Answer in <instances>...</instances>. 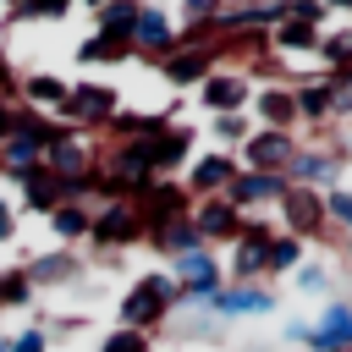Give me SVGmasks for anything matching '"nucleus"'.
<instances>
[{
	"label": "nucleus",
	"mask_w": 352,
	"mask_h": 352,
	"mask_svg": "<svg viewBox=\"0 0 352 352\" xmlns=\"http://www.w3.org/2000/svg\"><path fill=\"white\" fill-rule=\"evenodd\" d=\"M192 154H198V126H192V121H170V126L148 143L154 182H182V170L192 165Z\"/></svg>",
	"instance_id": "nucleus-10"
},
{
	"label": "nucleus",
	"mask_w": 352,
	"mask_h": 352,
	"mask_svg": "<svg viewBox=\"0 0 352 352\" xmlns=\"http://www.w3.org/2000/svg\"><path fill=\"white\" fill-rule=\"evenodd\" d=\"M341 253H346V264H352V236H346V242H341Z\"/></svg>",
	"instance_id": "nucleus-38"
},
{
	"label": "nucleus",
	"mask_w": 352,
	"mask_h": 352,
	"mask_svg": "<svg viewBox=\"0 0 352 352\" xmlns=\"http://www.w3.org/2000/svg\"><path fill=\"white\" fill-rule=\"evenodd\" d=\"M253 126H270V132H297V99H292V82H253V104H248Z\"/></svg>",
	"instance_id": "nucleus-16"
},
{
	"label": "nucleus",
	"mask_w": 352,
	"mask_h": 352,
	"mask_svg": "<svg viewBox=\"0 0 352 352\" xmlns=\"http://www.w3.org/2000/svg\"><path fill=\"white\" fill-rule=\"evenodd\" d=\"M132 204H138V214H143V236L160 231V226H170V220H187V214H192V198H187L182 182H154V187H143Z\"/></svg>",
	"instance_id": "nucleus-15"
},
{
	"label": "nucleus",
	"mask_w": 352,
	"mask_h": 352,
	"mask_svg": "<svg viewBox=\"0 0 352 352\" xmlns=\"http://www.w3.org/2000/svg\"><path fill=\"white\" fill-rule=\"evenodd\" d=\"M121 60H132V50H126V44H110V38H99V33H88V38L77 44V66H121Z\"/></svg>",
	"instance_id": "nucleus-28"
},
{
	"label": "nucleus",
	"mask_w": 352,
	"mask_h": 352,
	"mask_svg": "<svg viewBox=\"0 0 352 352\" xmlns=\"http://www.w3.org/2000/svg\"><path fill=\"white\" fill-rule=\"evenodd\" d=\"M275 308H280L275 286H220L204 314H209L214 324H231V319H264V314H275Z\"/></svg>",
	"instance_id": "nucleus-13"
},
{
	"label": "nucleus",
	"mask_w": 352,
	"mask_h": 352,
	"mask_svg": "<svg viewBox=\"0 0 352 352\" xmlns=\"http://www.w3.org/2000/svg\"><path fill=\"white\" fill-rule=\"evenodd\" d=\"M346 154H352V126H346Z\"/></svg>",
	"instance_id": "nucleus-40"
},
{
	"label": "nucleus",
	"mask_w": 352,
	"mask_h": 352,
	"mask_svg": "<svg viewBox=\"0 0 352 352\" xmlns=\"http://www.w3.org/2000/svg\"><path fill=\"white\" fill-rule=\"evenodd\" d=\"M165 270H170V280L182 286V308H187V302L209 308V297L226 286V264H220V253H214V248H192V253L170 258Z\"/></svg>",
	"instance_id": "nucleus-8"
},
{
	"label": "nucleus",
	"mask_w": 352,
	"mask_h": 352,
	"mask_svg": "<svg viewBox=\"0 0 352 352\" xmlns=\"http://www.w3.org/2000/svg\"><path fill=\"white\" fill-rule=\"evenodd\" d=\"M182 44V28H176V16L165 11V6H138V28H132V55H143V60H165L170 50Z\"/></svg>",
	"instance_id": "nucleus-14"
},
{
	"label": "nucleus",
	"mask_w": 352,
	"mask_h": 352,
	"mask_svg": "<svg viewBox=\"0 0 352 352\" xmlns=\"http://www.w3.org/2000/svg\"><path fill=\"white\" fill-rule=\"evenodd\" d=\"M286 16L292 22H308V28H324L330 22V6L324 0H286Z\"/></svg>",
	"instance_id": "nucleus-34"
},
{
	"label": "nucleus",
	"mask_w": 352,
	"mask_h": 352,
	"mask_svg": "<svg viewBox=\"0 0 352 352\" xmlns=\"http://www.w3.org/2000/svg\"><path fill=\"white\" fill-rule=\"evenodd\" d=\"M11 121H16V104H11V99H0V143L11 138Z\"/></svg>",
	"instance_id": "nucleus-37"
},
{
	"label": "nucleus",
	"mask_w": 352,
	"mask_h": 352,
	"mask_svg": "<svg viewBox=\"0 0 352 352\" xmlns=\"http://www.w3.org/2000/svg\"><path fill=\"white\" fill-rule=\"evenodd\" d=\"M143 242V214L132 198H110V204H94V226H88V248L99 258H116L126 248Z\"/></svg>",
	"instance_id": "nucleus-5"
},
{
	"label": "nucleus",
	"mask_w": 352,
	"mask_h": 352,
	"mask_svg": "<svg viewBox=\"0 0 352 352\" xmlns=\"http://www.w3.org/2000/svg\"><path fill=\"white\" fill-rule=\"evenodd\" d=\"M236 170H242V165H236L231 148H204V154H192V165L182 170V187H187L192 204H198V198H226V187H231Z\"/></svg>",
	"instance_id": "nucleus-12"
},
{
	"label": "nucleus",
	"mask_w": 352,
	"mask_h": 352,
	"mask_svg": "<svg viewBox=\"0 0 352 352\" xmlns=\"http://www.w3.org/2000/svg\"><path fill=\"white\" fill-rule=\"evenodd\" d=\"M324 214H330V231L341 226V231L352 236V187H330V192H324Z\"/></svg>",
	"instance_id": "nucleus-33"
},
{
	"label": "nucleus",
	"mask_w": 352,
	"mask_h": 352,
	"mask_svg": "<svg viewBox=\"0 0 352 352\" xmlns=\"http://www.w3.org/2000/svg\"><path fill=\"white\" fill-rule=\"evenodd\" d=\"M319 77H324V94H330V126L352 121V66L346 72H319Z\"/></svg>",
	"instance_id": "nucleus-30"
},
{
	"label": "nucleus",
	"mask_w": 352,
	"mask_h": 352,
	"mask_svg": "<svg viewBox=\"0 0 352 352\" xmlns=\"http://www.w3.org/2000/svg\"><path fill=\"white\" fill-rule=\"evenodd\" d=\"M132 28H138V0H104V6H94V33L99 38L132 50Z\"/></svg>",
	"instance_id": "nucleus-23"
},
{
	"label": "nucleus",
	"mask_w": 352,
	"mask_h": 352,
	"mask_svg": "<svg viewBox=\"0 0 352 352\" xmlns=\"http://www.w3.org/2000/svg\"><path fill=\"white\" fill-rule=\"evenodd\" d=\"M270 242H275V220L248 214L242 236L226 248V286H270Z\"/></svg>",
	"instance_id": "nucleus-2"
},
{
	"label": "nucleus",
	"mask_w": 352,
	"mask_h": 352,
	"mask_svg": "<svg viewBox=\"0 0 352 352\" xmlns=\"http://www.w3.org/2000/svg\"><path fill=\"white\" fill-rule=\"evenodd\" d=\"M314 60H319L324 72H346V66H352V28H330V33L319 38Z\"/></svg>",
	"instance_id": "nucleus-27"
},
{
	"label": "nucleus",
	"mask_w": 352,
	"mask_h": 352,
	"mask_svg": "<svg viewBox=\"0 0 352 352\" xmlns=\"http://www.w3.org/2000/svg\"><path fill=\"white\" fill-rule=\"evenodd\" d=\"M280 192H286V176H264V170H236V176H231V187H226V198H231L242 214L275 209V204H280Z\"/></svg>",
	"instance_id": "nucleus-19"
},
{
	"label": "nucleus",
	"mask_w": 352,
	"mask_h": 352,
	"mask_svg": "<svg viewBox=\"0 0 352 352\" xmlns=\"http://www.w3.org/2000/svg\"><path fill=\"white\" fill-rule=\"evenodd\" d=\"M209 132L220 138V148L236 154V148L253 138V116H248V110H236V116H209Z\"/></svg>",
	"instance_id": "nucleus-29"
},
{
	"label": "nucleus",
	"mask_w": 352,
	"mask_h": 352,
	"mask_svg": "<svg viewBox=\"0 0 352 352\" xmlns=\"http://www.w3.org/2000/svg\"><path fill=\"white\" fill-rule=\"evenodd\" d=\"M22 270L33 275V286H72V280H82V258H77L72 248H50V253H33Z\"/></svg>",
	"instance_id": "nucleus-21"
},
{
	"label": "nucleus",
	"mask_w": 352,
	"mask_h": 352,
	"mask_svg": "<svg viewBox=\"0 0 352 352\" xmlns=\"http://www.w3.org/2000/svg\"><path fill=\"white\" fill-rule=\"evenodd\" d=\"M11 242H16V198L0 192V248H11Z\"/></svg>",
	"instance_id": "nucleus-36"
},
{
	"label": "nucleus",
	"mask_w": 352,
	"mask_h": 352,
	"mask_svg": "<svg viewBox=\"0 0 352 352\" xmlns=\"http://www.w3.org/2000/svg\"><path fill=\"white\" fill-rule=\"evenodd\" d=\"M33 297H38L33 275L22 264H0V314L6 308H33Z\"/></svg>",
	"instance_id": "nucleus-26"
},
{
	"label": "nucleus",
	"mask_w": 352,
	"mask_h": 352,
	"mask_svg": "<svg viewBox=\"0 0 352 352\" xmlns=\"http://www.w3.org/2000/svg\"><path fill=\"white\" fill-rule=\"evenodd\" d=\"M253 104V72H236V66H220L198 82V110L204 116H236Z\"/></svg>",
	"instance_id": "nucleus-9"
},
{
	"label": "nucleus",
	"mask_w": 352,
	"mask_h": 352,
	"mask_svg": "<svg viewBox=\"0 0 352 352\" xmlns=\"http://www.w3.org/2000/svg\"><path fill=\"white\" fill-rule=\"evenodd\" d=\"M99 352H154V336H138V330H104L99 336Z\"/></svg>",
	"instance_id": "nucleus-31"
},
{
	"label": "nucleus",
	"mask_w": 352,
	"mask_h": 352,
	"mask_svg": "<svg viewBox=\"0 0 352 352\" xmlns=\"http://www.w3.org/2000/svg\"><path fill=\"white\" fill-rule=\"evenodd\" d=\"M226 66V55H220V38L214 33H198V38H187L182 33V44L160 60V77L170 82V88H198L209 72H220Z\"/></svg>",
	"instance_id": "nucleus-6"
},
{
	"label": "nucleus",
	"mask_w": 352,
	"mask_h": 352,
	"mask_svg": "<svg viewBox=\"0 0 352 352\" xmlns=\"http://www.w3.org/2000/svg\"><path fill=\"white\" fill-rule=\"evenodd\" d=\"M275 214L286 220V226H280L286 236H297V242H330V214H324V192H314V187H297V182H286V192H280Z\"/></svg>",
	"instance_id": "nucleus-7"
},
{
	"label": "nucleus",
	"mask_w": 352,
	"mask_h": 352,
	"mask_svg": "<svg viewBox=\"0 0 352 352\" xmlns=\"http://www.w3.org/2000/svg\"><path fill=\"white\" fill-rule=\"evenodd\" d=\"M0 352H11V336H0Z\"/></svg>",
	"instance_id": "nucleus-39"
},
{
	"label": "nucleus",
	"mask_w": 352,
	"mask_h": 352,
	"mask_svg": "<svg viewBox=\"0 0 352 352\" xmlns=\"http://www.w3.org/2000/svg\"><path fill=\"white\" fill-rule=\"evenodd\" d=\"M292 292H302V297H330V270H324V264H302V270L292 275Z\"/></svg>",
	"instance_id": "nucleus-32"
},
{
	"label": "nucleus",
	"mask_w": 352,
	"mask_h": 352,
	"mask_svg": "<svg viewBox=\"0 0 352 352\" xmlns=\"http://www.w3.org/2000/svg\"><path fill=\"white\" fill-rule=\"evenodd\" d=\"M11 352H50V330L33 319V324H22L16 336H11Z\"/></svg>",
	"instance_id": "nucleus-35"
},
{
	"label": "nucleus",
	"mask_w": 352,
	"mask_h": 352,
	"mask_svg": "<svg viewBox=\"0 0 352 352\" xmlns=\"http://www.w3.org/2000/svg\"><path fill=\"white\" fill-rule=\"evenodd\" d=\"M302 264H308V242H297V236L275 231V242H270V286H275L280 275H297Z\"/></svg>",
	"instance_id": "nucleus-25"
},
{
	"label": "nucleus",
	"mask_w": 352,
	"mask_h": 352,
	"mask_svg": "<svg viewBox=\"0 0 352 352\" xmlns=\"http://www.w3.org/2000/svg\"><path fill=\"white\" fill-rule=\"evenodd\" d=\"M176 314H182V286L170 280V270L138 275V280L121 292V302H116V324H121V330H138V336L165 330Z\"/></svg>",
	"instance_id": "nucleus-1"
},
{
	"label": "nucleus",
	"mask_w": 352,
	"mask_h": 352,
	"mask_svg": "<svg viewBox=\"0 0 352 352\" xmlns=\"http://www.w3.org/2000/svg\"><path fill=\"white\" fill-rule=\"evenodd\" d=\"M297 132H270V126H253V138L236 148V165L242 170H264V176H286L292 154H297Z\"/></svg>",
	"instance_id": "nucleus-11"
},
{
	"label": "nucleus",
	"mask_w": 352,
	"mask_h": 352,
	"mask_svg": "<svg viewBox=\"0 0 352 352\" xmlns=\"http://www.w3.org/2000/svg\"><path fill=\"white\" fill-rule=\"evenodd\" d=\"M242 220H248V214H242L231 198H198V204H192V226H198L204 248H214V242L231 248V242L242 236Z\"/></svg>",
	"instance_id": "nucleus-18"
},
{
	"label": "nucleus",
	"mask_w": 352,
	"mask_h": 352,
	"mask_svg": "<svg viewBox=\"0 0 352 352\" xmlns=\"http://www.w3.org/2000/svg\"><path fill=\"white\" fill-rule=\"evenodd\" d=\"M121 116V88L104 77H77L66 88V104L55 110V121H66L72 132H104Z\"/></svg>",
	"instance_id": "nucleus-3"
},
{
	"label": "nucleus",
	"mask_w": 352,
	"mask_h": 352,
	"mask_svg": "<svg viewBox=\"0 0 352 352\" xmlns=\"http://www.w3.org/2000/svg\"><path fill=\"white\" fill-rule=\"evenodd\" d=\"M6 182L16 187V204H22L28 214H50V209H60V204H66V182H60L50 165L16 170V176H6Z\"/></svg>",
	"instance_id": "nucleus-17"
},
{
	"label": "nucleus",
	"mask_w": 352,
	"mask_h": 352,
	"mask_svg": "<svg viewBox=\"0 0 352 352\" xmlns=\"http://www.w3.org/2000/svg\"><path fill=\"white\" fill-rule=\"evenodd\" d=\"M286 341H297L302 352H352V302L346 297H324L319 319H286Z\"/></svg>",
	"instance_id": "nucleus-4"
},
{
	"label": "nucleus",
	"mask_w": 352,
	"mask_h": 352,
	"mask_svg": "<svg viewBox=\"0 0 352 352\" xmlns=\"http://www.w3.org/2000/svg\"><path fill=\"white\" fill-rule=\"evenodd\" d=\"M66 77H55V72H22V82H16V104L22 110H38V116H55L60 104H66Z\"/></svg>",
	"instance_id": "nucleus-20"
},
{
	"label": "nucleus",
	"mask_w": 352,
	"mask_h": 352,
	"mask_svg": "<svg viewBox=\"0 0 352 352\" xmlns=\"http://www.w3.org/2000/svg\"><path fill=\"white\" fill-rule=\"evenodd\" d=\"M319 38H324V28H308V22H292V16L270 28V50H275V60L314 55V50H319Z\"/></svg>",
	"instance_id": "nucleus-24"
},
{
	"label": "nucleus",
	"mask_w": 352,
	"mask_h": 352,
	"mask_svg": "<svg viewBox=\"0 0 352 352\" xmlns=\"http://www.w3.org/2000/svg\"><path fill=\"white\" fill-rule=\"evenodd\" d=\"M44 226H50L55 248H77V242H88V226H94V204H77V198H66L60 209H50V214H44Z\"/></svg>",
	"instance_id": "nucleus-22"
}]
</instances>
